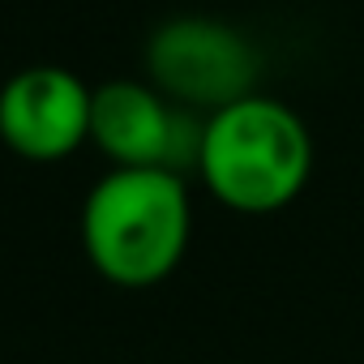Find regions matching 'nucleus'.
Listing matches in <instances>:
<instances>
[{
    "instance_id": "3",
    "label": "nucleus",
    "mask_w": 364,
    "mask_h": 364,
    "mask_svg": "<svg viewBox=\"0 0 364 364\" xmlns=\"http://www.w3.org/2000/svg\"><path fill=\"white\" fill-rule=\"evenodd\" d=\"M257 48L228 22L189 14L146 39V82L189 112H219L257 90Z\"/></svg>"
},
{
    "instance_id": "4",
    "label": "nucleus",
    "mask_w": 364,
    "mask_h": 364,
    "mask_svg": "<svg viewBox=\"0 0 364 364\" xmlns=\"http://www.w3.org/2000/svg\"><path fill=\"white\" fill-rule=\"evenodd\" d=\"M202 112L171 103L154 82L112 77L95 86L90 99V146L112 167H171L198 171L202 154Z\"/></svg>"
},
{
    "instance_id": "1",
    "label": "nucleus",
    "mask_w": 364,
    "mask_h": 364,
    "mask_svg": "<svg viewBox=\"0 0 364 364\" xmlns=\"http://www.w3.org/2000/svg\"><path fill=\"white\" fill-rule=\"evenodd\" d=\"M193 202L171 167H112L82 202L86 262L116 287H154L185 262Z\"/></svg>"
},
{
    "instance_id": "5",
    "label": "nucleus",
    "mask_w": 364,
    "mask_h": 364,
    "mask_svg": "<svg viewBox=\"0 0 364 364\" xmlns=\"http://www.w3.org/2000/svg\"><path fill=\"white\" fill-rule=\"evenodd\" d=\"M90 99L77 73L31 65L0 86V141L26 163H60L90 141Z\"/></svg>"
},
{
    "instance_id": "2",
    "label": "nucleus",
    "mask_w": 364,
    "mask_h": 364,
    "mask_svg": "<svg viewBox=\"0 0 364 364\" xmlns=\"http://www.w3.org/2000/svg\"><path fill=\"white\" fill-rule=\"evenodd\" d=\"M198 176L219 206L236 215H274L309 185L313 133L283 99L253 90L206 116Z\"/></svg>"
}]
</instances>
